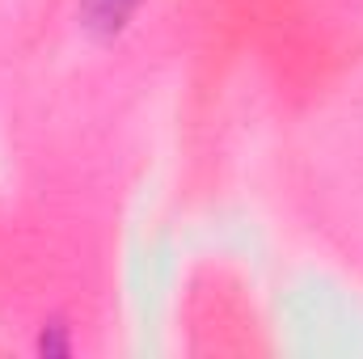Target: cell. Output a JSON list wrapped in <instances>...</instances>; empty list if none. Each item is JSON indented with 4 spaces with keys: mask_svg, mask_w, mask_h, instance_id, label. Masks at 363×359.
Listing matches in <instances>:
<instances>
[{
    "mask_svg": "<svg viewBox=\"0 0 363 359\" xmlns=\"http://www.w3.org/2000/svg\"><path fill=\"white\" fill-rule=\"evenodd\" d=\"M140 4L144 0H81V26H85L89 38L110 43V38H118L131 26V17L140 13Z\"/></svg>",
    "mask_w": 363,
    "mask_h": 359,
    "instance_id": "6da1fadb",
    "label": "cell"
}]
</instances>
